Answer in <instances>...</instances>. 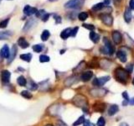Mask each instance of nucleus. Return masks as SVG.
Returning <instances> with one entry per match:
<instances>
[{
    "label": "nucleus",
    "instance_id": "f257e3e1",
    "mask_svg": "<svg viewBox=\"0 0 134 126\" xmlns=\"http://www.w3.org/2000/svg\"><path fill=\"white\" fill-rule=\"evenodd\" d=\"M115 77L116 80L120 83H126L127 81V77H128V74H127V71L124 70L123 68L118 67L115 71Z\"/></svg>",
    "mask_w": 134,
    "mask_h": 126
},
{
    "label": "nucleus",
    "instance_id": "f03ea898",
    "mask_svg": "<svg viewBox=\"0 0 134 126\" xmlns=\"http://www.w3.org/2000/svg\"><path fill=\"white\" fill-rule=\"evenodd\" d=\"M73 103L77 107L80 108H85L87 107V99L85 96L83 95H76V96L73 98Z\"/></svg>",
    "mask_w": 134,
    "mask_h": 126
},
{
    "label": "nucleus",
    "instance_id": "7ed1b4c3",
    "mask_svg": "<svg viewBox=\"0 0 134 126\" xmlns=\"http://www.w3.org/2000/svg\"><path fill=\"white\" fill-rule=\"evenodd\" d=\"M103 42L105 44V46L102 47V51L104 53V54H109V55H112L113 52L115 51V48H114V46L112 45V43L110 42V40L107 39V38H104L103 39Z\"/></svg>",
    "mask_w": 134,
    "mask_h": 126
},
{
    "label": "nucleus",
    "instance_id": "20e7f679",
    "mask_svg": "<svg viewBox=\"0 0 134 126\" xmlns=\"http://www.w3.org/2000/svg\"><path fill=\"white\" fill-rule=\"evenodd\" d=\"M83 4V0H70L65 4L66 9H78Z\"/></svg>",
    "mask_w": 134,
    "mask_h": 126
},
{
    "label": "nucleus",
    "instance_id": "39448f33",
    "mask_svg": "<svg viewBox=\"0 0 134 126\" xmlns=\"http://www.w3.org/2000/svg\"><path fill=\"white\" fill-rule=\"evenodd\" d=\"M109 80H110V77H102L100 78H95L92 81V84L96 87H102Z\"/></svg>",
    "mask_w": 134,
    "mask_h": 126
},
{
    "label": "nucleus",
    "instance_id": "423d86ee",
    "mask_svg": "<svg viewBox=\"0 0 134 126\" xmlns=\"http://www.w3.org/2000/svg\"><path fill=\"white\" fill-rule=\"evenodd\" d=\"M100 19L103 22V24H105L107 26H112L113 24V19L112 17L110 14H107V13H103L100 16Z\"/></svg>",
    "mask_w": 134,
    "mask_h": 126
},
{
    "label": "nucleus",
    "instance_id": "0eeeda50",
    "mask_svg": "<svg viewBox=\"0 0 134 126\" xmlns=\"http://www.w3.org/2000/svg\"><path fill=\"white\" fill-rule=\"evenodd\" d=\"M37 11H38V10H37L36 8H33V7H30L29 5H26L24 8H23V13L28 16L35 14Z\"/></svg>",
    "mask_w": 134,
    "mask_h": 126
},
{
    "label": "nucleus",
    "instance_id": "6e6552de",
    "mask_svg": "<svg viewBox=\"0 0 134 126\" xmlns=\"http://www.w3.org/2000/svg\"><path fill=\"white\" fill-rule=\"evenodd\" d=\"M112 40L115 44H116V45H118V44L121 43V41H122V35H121V33L118 32V31H113L112 32Z\"/></svg>",
    "mask_w": 134,
    "mask_h": 126
},
{
    "label": "nucleus",
    "instance_id": "1a4fd4ad",
    "mask_svg": "<svg viewBox=\"0 0 134 126\" xmlns=\"http://www.w3.org/2000/svg\"><path fill=\"white\" fill-rule=\"evenodd\" d=\"M9 53H10V50H9V46L7 45L3 46L2 47L1 50H0V56H1V57H3V58H9Z\"/></svg>",
    "mask_w": 134,
    "mask_h": 126
},
{
    "label": "nucleus",
    "instance_id": "9d476101",
    "mask_svg": "<svg viewBox=\"0 0 134 126\" xmlns=\"http://www.w3.org/2000/svg\"><path fill=\"white\" fill-rule=\"evenodd\" d=\"M17 51H18V49H17V46H13L11 49V51L9 53V60H8V64H10L13 60H14L15 56H16V54Z\"/></svg>",
    "mask_w": 134,
    "mask_h": 126
},
{
    "label": "nucleus",
    "instance_id": "9b49d317",
    "mask_svg": "<svg viewBox=\"0 0 134 126\" xmlns=\"http://www.w3.org/2000/svg\"><path fill=\"white\" fill-rule=\"evenodd\" d=\"M92 76H93L92 71H85V72H83L81 74V76H80V79H81L83 81H88L91 79Z\"/></svg>",
    "mask_w": 134,
    "mask_h": 126
},
{
    "label": "nucleus",
    "instance_id": "f8f14e48",
    "mask_svg": "<svg viewBox=\"0 0 134 126\" xmlns=\"http://www.w3.org/2000/svg\"><path fill=\"white\" fill-rule=\"evenodd\" d=\"M132 19V14L130 8H126L125 13H124V19H125L126 23H130Z\"/></svg>",
    "mask_w": 134,
    "mask_h": 126
},
{
    "label": "nucleus",
    "instance_id": "ddd939ff",
    "mask_svg": "<svg viewBox=\"0 0 134 126\" xmlns=\"http://www.w3.org/2000/svg\"><path fill=\"white\" fill-rule=\"evenodd\" d=\"M10 77H11V73H10L8 70H3L2 71V80L4 83H9Z\"/></svg>",
    "mask_w": 134,
    "mask_h": 126
},
{
    "label": "nucleus",
    "instance_id": "4468645a",
    "mask_svg": "<svg viewBox=\"0 0 134 126\" xmlns=\"http://www.w3.org/2000/svg\"><path fill=\"white\" fill-rule=\"evenodd\" d=\"M70 35H71V29L67 28V29H65L60 33V37H61L63 40H66L68 39V37L70 36Z\"/></svg>",
    "mask_w": 134,
    "mask_h": 126
},
{
    "label": "nucleus",
    "instance_id": "2eb2a0df",
    "mask_svg": "<svg viewBox=\"0 0 134 126\" xmlns=\"http://www.w3.org/2000/svg\"><path fill=\"white\" fill-rule=\"evenodd\" d=\"M18 45L21 47V48H23V49L28 48L29 46V43L27 42V40L24 38H23V37H20V38L18 40Z\"/></svg>",
    "mask_w": 134,
    "mask_h": 126
},
{
    "label": "nucleus",
    "instance_id": "dca6fc26",
    "mask_svg": "<svg viewBox=\"0 0 134 126\" xmlns=\"http://www.w3.org/2000/svg\"><path fill=\"white\" fill-rule=\"evenodd\" d=\"M116 56L118 57V59L121 61L122 62H127V55L126 52H124L123 50H119L116 53Z\"/></svg>",
    "mask_w": 134,
    "mask_h": 126
},
{
    "label": "nucleus",
    "instance_id": "f3484780",
    "mask_svg": "<svg viewBox=\"0 0 134 126\" xmlns=\"http://www.w3.org/2000/svg\"><path fill=\"white\" fill-rule=\"evenodd\" d=\"M90 39L94 43H98L100 40V35L96 32L91 31L90 33Z\"/></svg>",
    "mask_w": 134,
    "mask_h": 126
},
{
    "label": "nucleus",
    "instance_id": "a211bd4d",
    "mask_svg": "<svg viewBox=\"0 0 134 126\" xmlns=\"http://www.w3.org/2000/svg\"><path fill=\"white\" fill-rule=\"evenodd\" d=\"M26 87H28L29 90H31V91H35V90L37 89V88H38V85H37L34 81L29 80V81H28V83H27Z\"/></svg>",
    "mask_w": 134,
    "mask_h": 126
},
{
    "label": "nucleus",
    "instance_id": "6ab92c4d",
    "mask_svg": "<svg viewBox=\"0 0 134 126\" xmlns=\"http://www.w3.org/2000/svg\"><path fill=\"white\" fill-rule=\"evenodd\" d=\"M106 93V91L105 90H103V89H93L90 91V94L92 95V96H95V97H102L103 96L104 94L102 93Z\"/></svg>",
    "mask_w": 134,
    "mask_h": 126
},
{
    "label": "nucleus",
    "instance_id": "aec40b11",
    "mask_svg": "<svg viewBox=\"0 0 134 126\" xmlns=\"http://www.w3.org/2000/svg\"><path fill=\"white\" fill-rule=\"evenodd\" d=\"M93 109L96 112H103L104 109H105V104L97 103L93 106Z\"/></svg>",
    "mask_w": 134,
    "mask_h": 126
},
{
    "label": "nucleus",
    "instance_id": "412c9836",
    "mask_svg": "<svg viewBox=\"0 0 134 126\" xmlns=\"http://www.w3.org/2000/svg\"><path fill=\"white\" fill-rule=\"evenodd\" d=\"M119 110V108H118V106L117 105H112L110 108H109V109H108V114L109 115H114V114H116L117 112H118Z\"/></svg>",
    "mask_w": 134,
    "mask_h": 126
},
{
    "label": "nucleus",
    "instance_id": "4be33fe9",
    "mask_svg": "<svg viewBox=\"0 0 134 126\" xmlns=\"http://www.w3.org/2000/svg\"><path fill=\"white\" fill-rule=\"evenodd\" d=\"M12 35H13V33L10 32V31H2V32H0V40H7L9 36H11Z\"/></svg>",
    "mask_w": 134,
    "mask_h": 126
},
{
    "label": "nucleus",
    "instance_id": "5701e85b",
    "mask_svg": "<svg viewBox=\"0 0 134 126\" xmlns=\"http://www.w3.org/2000/svg\"><path fill=\"white\" fill-rule=\"evenodd\" d=\"M17 83H18V84L20 87H24L27 84V80L23 76H20L18 77V79H17Z\"/></svg>",
    "mask_w": 134,
    "mask_h": 126
},
{
    "label": "nucleus",
    "instance_id": "b1692460",
    "mask_svg": "<svg viewBox=\"0 0 134 126\" xmlns=\"http://www.w3.org/2000/svg\"><path fill=\"white\" fill-rule=\"evenodd\" d=\"M20 59L23 60V61H25V62H29L32 59V55L30 53L22 54V55H20Z\"/></svg>",
    "mask_w": 134,
    "mask_h": 126
},
{
    "label": "nucleus",
    "instance_id": "393cba45",
    "mask_svg": "<svg viewBox=\"0 0 134 126\" xmlns=\"http://www.w3.org/2000/svg\"><path fill=\"white\" fill-rule=\"evenodd\" d=\"M33 25H35V21H34L33 19L29 20V21L26 23V25H24V27H23V31H28V30H29L33 27Z\"/></svg>",
    "mask_w": 134,
    "mask_h": 126
},
{
    "label": "nucleus",
    "instance_id": "a878e982",
    "mask_svg": "<svg viewBox=\"0 0 134 126\" xmlns=\"http://www.w3.org/2000/svg\"><path fill=\"white\" fill-rule=\"evenodd\" d=\"M49 36H50L49 31V30H47V29H45L43 31L42 35H41V40H43V41H46V40L49 38Z\"/></svg>",
    "mask_w": 134,
    "mask_h": 126
},
{
    "label": "nucleus",
    "instance_id": "bb28decb",
    "mask_svg": "<svg viewBox=\"0 0 134 126\" xmlns=\"http://www.w3.org/2000/svg\"><path fill=\"white\" fill-rule=\"evenodd\" d=\"M75 77H69V78H67V79L65 80V85L66 87H70V86H71V85L75 83V81H76V79H75Z\"/></svg>",
    "mask_w": 134,
    "mask_h": 126
},
{
    "label": "nucleus",
    "instance_id": "cd10ccee",
    "mask_svg": "<svg viewBox=\"0 0 134 126\" xmlns=\"http://www.w3.org/2000/svg\"><path fill=\"white\" fill-rule=\"evenodd\" d=\"M104 6H105V4H104L103 3H96V4L94 5L91 9L94 10V11H98V10H100L102 9H103Z\"/></svg>",
    "mask_w": 134,
    "mask_h": 126
},
{
    "label": "nucleus",
    "instance_id": "c85d7f7f",
    "mask_svg": "<svg viewBox=\"0 0 134 126\" xmlns=\"http://www.w3.org/2000/svg\"><path fill=\"white\" fill-rule=\"evenodd\" d=\"M21 95L23 97V98H27V99H30V98H32V93H29V91H27V90H25V91H23L22 93H21Z\"/></svg>",
    "mask_w": 134,
    "mask_h": 126
},
{
    "label": "nucleus",
    "instance_id": "c756f323",
    "mask_svg": "<svg viewBox=\"0 0 134 126\" xmlns=\"http://www.w3.org/2000/svg\"><path fill=\"white\" fill-rule=\"evenodd\" d=\"M84 121H85V117L84 116H80L78 120H77L75 123L73 124V126H77V125H80L84 123Z\"/></svg>",
    "mask_w": 134,
    "mask_h": 126
},
{
    "label": "nucleus",
    "instance_id": "7c9ffc66",
    "mask_svg": "<svg viewBox=\"0 0 134 126\" xmlns=\"http://www.w3.org/2000/svg\"><path fill=\"white\" fill-rule=\"evenodd\" d=\"M39 62H49V57L46 55H41L39 56Z\"/></svg>",
    "mask_w": 134,
    "mask_h": 126
},
{
    "label": "nucleus",
    "instance_id": "2f4dec72",
    "mask_svg": "<svg viewBox=\"0 0 134 126\" xmlns=\"http://www.w3.org/2000/svg\"><path fill=\"white\" fill-rule=\"evenodd\" d=\"M87 17H88V14H87V13L86 12H81L79 13V16L78 18L80 20H81V21H84V20H86L87 19Z\"/></svg>",
    "mask_w": 134,
    "mask_h": 126
},
{
    "label": "nucleus",
    "instance_id": "473e14b6",
    "mask_svg": "<svg viewBox=\"0 0 134 126\" xmlns=\"http://www.w3.org/2000/svg\"><path fill=\"white\" fill-rule=\"evenodd\" d=\"M42 50H43V46L41 45H35L33 46V50L35 52H37V53L41 52Z\"/></svg>",
    "mask_w": 134,
    "mask_h": 126
},
{
    "label": "nucleus",
    "instance_id": "72a5a7b5",
    "mask_svg": "<svg viewBox=\"0 0 134 126\" xmlns=\"http://www.w3.org/2000/svg\"><path fill=\"white\" fill-rule=\"evenodd\" d=\"M9 19H6L4 20H2L1 22H0V28L3 29V28H5V27H7V25H8L9 24Z\"/></svg>",
    "mask_w": 134,
    "mask_h": 126
},
{
    "label": "nucleus",
    "instance_id": "f704fd0d",
    "mask_svg": "<svg viewBox=\"0 0 134 126\" xmlns=\"http://www.w3.org/2000/svg\"><path fill=\"white\" fill-rule=\"evenodd\" d=\"M106 124V121L104 120V118L100 117L99 118L98 121H97V126H105Z\"/></svg>",
    "mask_w": 134,
    "mask_h": 126
},
{
    "label": "nucleus",
    "instance_id": "c9c22d12",
    "mask_svg": "<svg viewBox=\"0 0 134 126\" xmlns=\"http://www.w3.org/2000/svg\"><path fill=\"white\" fill-rule=\"evenodd\" d=\"M83 27H84V28L87 29L91 30V31H93V30L95 29V26L92 25H89V24H84V25H83Z\"/></svg>",
    "mask_w": 134,
    "mask_h": 126
},
{
    "label": "nucleus",
    "instance_id": "e433bc0d",
    "mask_svg": "<svg viewBox=\"0 0 134 126\" xmlns=\"http://www.w3.org/2000/svg\"><path fill=\"white\" fill-rule=\"evenodd\" d=\"M45 11L42 9V10H39V11H37L35 14H36L37 17H38V18H39V17H41L42 18V17L45 15Z\"/></svg>",
    "mask_w": 134,
    "mask_h": 126
},
{
    "label": "nucleus",
    "instance_id": "4c0bfd02",
    "mask_svg": "<svg viewBox=\"0 0 134 126\" xmlns=\"http://www.w3.org/2000/svg\"><path fill=\"white\" fill-rule=\"evenodd\" d=\"M78 29H79L78 27H75V28H74L73 29H71V35H70V36L75 37L76 35L77 32H78Z\"/></svg>",
    "mask_w": 134,
    "mask_h": 126
},
{
    "label": "nucleus",
    "instance_id": "58836bf2",
    "mask_svg": "<svg viewBox=\"0 0 134 126\" xmlns=\"http://www.w3.org/2000/svg\"><path fill=\"white\" fill-rule=\"evenodd\" d=\"M49 16H50V14H49V13H45V15H44V16L42 17V20H43L44 22H46L47 20L49 19Z\"/></svg>",
    "mask_w": 134,
    "mask_h": 126
},
{
    "label": "nucleus",
    "instance_id": "ea45409f",
    "mask_svg": "<svg viewBox=\"0 0 134 126\" xmlns=\"http://www.w3.org/2000/svg\"><path fill=\"white\" fill-rule=\"evenodd\" d=\"M55 23L56 24H60L61 23V18L59 15H55Z\"/></svg>",
    "mask_w": 134,
    "mask_h": 126
},
{
    "label": "nucleus",
    "instance_id": "a19ab883",
    "mask_svg": "<svg viewBox=\"0 0 134 126\" xmlns=\"http://www.w3.org/2000/svg\"><path fill=\"white\" fill-rule=\"evenodd\" d=\"M84 126H95L94 124L90 123L89 120H85L84 121Z\"/></svg>",
    "mask_w": 134,
    "mask_h": 126
},
{
    "label": "nucleus",
    "instance_id": "79ce46f5",
    "mask_svg": "<svg viewBox=\"0 0 134 126\" xmlns=\"http://www.w3.org/2000/svg\"><path fill=\"white\" fill-rule=\"evenodd\" d=\"M132 67H133L132 65L129 64L128 66H127V72H132Z\"/></svg>",
    "mask_w": 134,
    "mask_h": 126
},
{
    "label": "nucleus",
    "instance_id": "37998d69",
    "mask_svg": "<svg viewBox=\"0 0 134 126\" xmlns=\"http://www.w3.org/2000/svg\"><path fill=\"white\" fill-rule=\"evenodd\" d=\"M56 126H67L65 123H64L63 121L61 120H59V121H57V123H56Z\"/></svg>",
    "mask_w": 134,
    "mask_h": 126
},
{
    "label": "nucleus",
    "instance_id": "c03bdc74",
    "mask_svg": "<svg viewBox=\"0 0 134 126\" xmlns=\"http://www.w3.org/2000/svg\"><path fill=\"white\" fill-rule=\"evenodd\" d=\"M129 7H130V9H132V10H134V0H130V3H129Z\"/></svg>",
    "mask_w": 134,
    "mask_h": 126
},
{
    "label": "nucleus",
    "instance_id": "a18cd8bd",
    "mask_svg": "<svg viewBox=\"0 0 134 126\" xmlns=\"http://www.w3.org/2000/svg\"><path fill=\"white\" fill-rule=\"evenodd\" d=\"M122 97L125 98V100H128L129 99V97H128V94H127V92H124L122 93Z\"/></svg>",
    "mask_w": 134,
    "mask_h": 126
},
{
    "label": "nucleus",
    "instance_id": "49530a36",
    "mask_svg": "<svg viewBox=\"0 0 134 126\" xmlns=\"http://www.w3.org/2000/svg\"><path fill=\"white\" fill-rule=\"evenodd\" d=\"M82 63H83V62H80V63L79 64V66H77V67L76 68V69H75V71H76V70H78V71H80V70H81V69H82V68H83L84 66H81V65H82Z\"/></svg>",
    "mask_w": 134,
    "mask_h": 126
},
{
    "label": "nucleus",
    "instance_id": "de8ad7c7",
    "mask_svg": "<svg viewBox=\"0 0 134 126\" xmlns=\"http://www.w3.org/2000/svg\"><path fill=\"white\" fill-rule=\"evenodd\" d=\"M103 3H104V4H105V5H108L109 3H110V0H105Z\"/></svg>",
    "mask_w": 134,
    "mask_h": 126
},
{
    "label": "nucleus",
    "instance_id": "09e8293b",
    "mask_svg": "<svg viewBox=\"0 0 134 126\" xmlns=\"http://www.w3.org/2000/svg\"><path fill=\"white\" fill-rule=\"evenodd\" d=\"M129 103L131 104V105H134V98H132V99L130 100V102H129Z\"/></svg>",
    "mask_w": 134,
    "mask_h": 126
},
{
    "label": "nucleus",
    "instance_id": "8fccbe9b",
    "mask_svg": "<svg viewBox=\"0 0 134 126\" xmlns=\"http://www.w3.org/2000/svg\"><path fill=\"white\" fill-rule=\"evenodd\" d=\"M127 103H128V100H125V101L123 102L122 104H123V106H126V105H127Z\"/></svg>",
    "mask_w": 134,
    "mask_h": 126
},
{
    "label": "nucleus",
    "instance_id": "3c124183",
    "mask_svg": "<svg viewBox=\"0 0 134 126\" xmlns=\"http://www.w3.org/2000/svg\"><path fill=\"white\" fill-rule=\"evenodd\" d=\"M121 126H128V124H126V123H122V124H121Z\"/></svg>",
    "mask_w": 134,
    "mask_h": 126
},
{
    "label": "nucleus",
    "instance_id": "603ef678",
    "mask_svg": "<svg viewBox=\"0 0 134 126\" xmlns=\"http://www.w3.org/2000/svg\"><path fill=\"white\" fill-rule=\"evenodd\" d=\"M45 126H54V125H52V124H46V125H45Z\"/></svg>",
    "mask_w": 134,
    "mask_h": 126
},
{
    "label": "nucleus",
    "instance_id": "864d4df0",
    "mask_svg": "<svg viewBox=\"0 0 134 126\" xmlns=\"http://www.w3.org/2000/svg\"><path fill=\"white\" fill-rule=\"evenodd\" d=\"M49 2H55V1H57V0H49Z\"/></svg>",
    "mask_w": 134,
    "mask_h": 126
},
{
    "label": "nucleus",
    "instance_id": "5fc2aeb1",
    "mask_svg": "<svg viewBox=\"0 0 134 126\" xmlns=\"http://www.w3.org/2000/svg\"><path fill=\"white\" fill-rule=\"evenodd\" d=\"M2 62V57H1V56H0V62Z\"/></svg>",
    "mask_w": 134,
    "mask_h": 126
},
{
    "label": "nucleus",
    "instance_id": "6e6d98bb",
    "mask_svg": "<svg viewBox=\"0 0 134 126\" xmlns=\"http://www.w3.org/2000/svg\"><path fill=\"white\" fill-rule=\"evenodd\" d=\"M132 83H133V85H134V78H133V81H132Z\"/></svg>",
    "mask_w": 134,
    "mask_h": 126
},
{
    "label": "nucleus",
    "instance_id": "4d7b16f0",
    "mask_svg": "<svg viewBox=\"0 0 134 126\" xmlns=\"http://www.w3.org/2000/svg\"><path fill=\"white\" fill-rule=\"evenodd\" d=\"M116 1H118V2H120V1H121V0H116Z\"/></svg>",
    "mask_w": 134,
    "mask_h": 126
},
{
    "label": "nucleus",
    "instance_id": "13d9d810",
    "mask_svg": "<svg viewBox=\"0 0 134 126\" xmlns=\"http://www.w3.org/2000/svg\"><path fill=\"white\" fill-rule=\"evenodd\" d=\"M0 1H1V0H0Z\"/></svg>",
    "mask_w": 134,
    "mask_h": 126
}]
</instances>
